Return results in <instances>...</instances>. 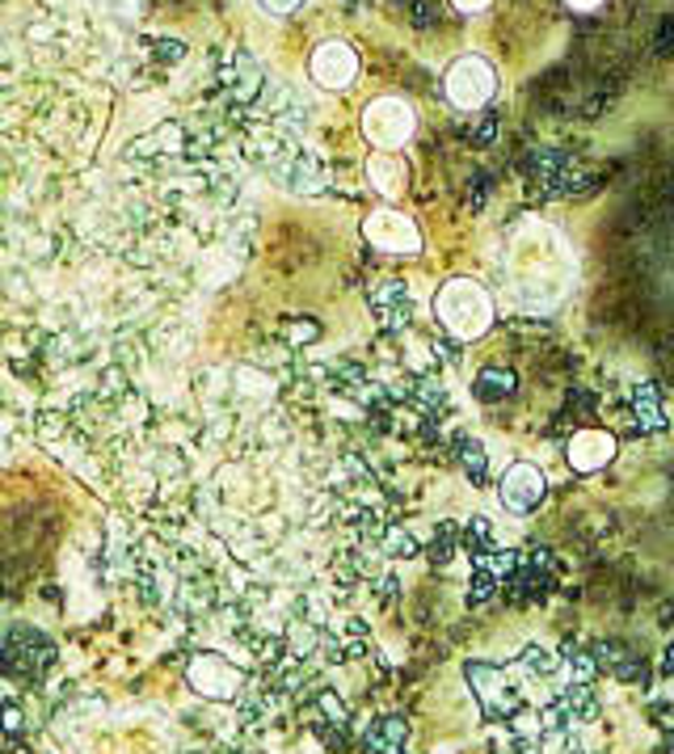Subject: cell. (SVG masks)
Here are the masks:
<instances>
[{
	"label": "cell",
	"mask_w": 674,
	"mask_h": 754,
	"mask_svg": "<svg viewBox=\"0 0 674 754\" xmlns=\"http://www.w3.org/2000/svg\"><path fill=\"white\" fill-rule=\"evenodd\" d=\"M321 712H324V721H329V726H346V717H351V712H346V704L338 700V696H333V692H321Z\"/></svg>",
	"instance_id": "cell-18"
},
{
	"label": "cell",
	"mask_w": 674,
	"mask_h": 754,
	"mask_svg": "<svg viewBox=\"0 0 674 754\" xmlns=\"http://www.w3.org/2000/svg\"><path fill=\"white\" fill-rule=\"evenodd\" d=\"M384 544H388V552H392V557H413V552H418V544L404 536V532H388Z\"/></svg>",
	"instance_id": "cell-20"
},
{
	"label": "cell",
	"mask_w": 674,
	"mask_h": 754,
	"mask_svg": "<svg viewBox=\"0 0 674 754\" xmlns=\"http://www.w3.org/2000/svg\"><path fill=\"white\" fill-rule=\"evenodd\" d=\"M544 754H578V751H573V742H569V738H552V746H548Z\"/></svg>",
	"instance_id": "cell-26"
},
{
	"label": "cell",
	"mask_w": 674,
	"mask_h": 754,
	"mask_svg": "<svg viewBox=\"0 0 674 754\" xmlns=\"http://www.w3.org/2000/svg\"><path fill=\"white\" fill-rule=\"evenodd\" d=\"M308 72H312V81L321 84V89H346L358 77V52H354L351 43H342V38H329V43H321L312 52Z\"/></svg>",
	"instance_id": "cell-7"
},
{
	"label": "cell",
	"mask_w": 674,
	"mask_h": 754,
	"mask_svg": "<svg viewBox=\"0 0 674 754\" xmlns=\"http://www.w3.org/2000/svg\"><path fill=\"white\" fill-rule=\"evenodd\" d=\"M186 683L212 704H228L241 696V671L224 653H194L186 666Z\"/></svg>",
	"instance_id": "cell-5"
},
{
	"label": "cell",
	"mask_w": 674,
	"mask_h": 754,
	"mask_svg": "<svg viewBox=\"0 0 674 754\" xmlns=\"http://www.w3.org/2000/svg\"><path fill=\"white\" fill-rule=\"evenodd\" d=\"M578 283V258L569 249L566 232L527 219L511 232L502 249V287L523 312H552L561 299H569Z\"/></svg>",
	"instance_id": "cell-1"
},
{
	"label": "cell",
	"mask_w": 674,
	"mask_h": 754,
	"mask_svg": "<svg viewBox=\"0 0 674 754\" xmlns=\"http://www.w3.org/2000/svg\"><path fill=\"white\" fill-rule=\"evenodd\" d=\"M182 144V127H173V123H164V127H157V132L148 135V139H139L132 148V157H157V152H173Z\"/></svg>",
	"instance_id": "cell-14"
},
{
	"label": "cell",
	"mask_w": 674,
	"mask_h": 754,
	"mask_svg": "<svg viewBox=\"0 0 674 754\" xmlns=\"http://www.w3.org/2000/svg\"><path fill=\"white\" fill-rule=\"evenodd\" d=\"M278 182L287 190H296V194H317L324 186V164L312 152H283Z\"/></svg>",
	"instance_id": "cell-11"
},
{
	"label": "cell",
	"mask_w": 674,
	"mask_h": 754,
	"mask_svg": "<svg viewBox=\"0 0 674 754\" xmlns=\"http://www.w3.org/2000/svg\"><path fill=\"white\" fill-rule=\"evenodd\" d=\"M372 742H376L379 751H397L404 742V721L401 717H384L376 726V738H372Z\"/></svg>",
	"instance_id": "cell-16"
},
{
	"label": "cell",
	"mask_w": 674,
	"mask_h": 754,
	"mask_svg": "<svg viewBox=\"0 0 674 754\" xmlns=\"http://www.w3.org/2000/svg\"><path fill=\"white\" fill-rule=\"evenodd\" d=\"M468 678H472V692H477V700H481V708H485L489 717H511L514 708H518V692L506 683V674L502 671L472 662V666H468Z\"/></svg>",
	"instance_id": "cell-8"
},
{
	"label": "cell",
	"mask_w": 674,
	"mask_h": 754,
	"mask_svg": "<svg viewBox=\"0 0 674 754\" xmlns=\"http://www.w3.org/2000/svg\"><path fill=\"white\" fill-rule=\"evenodd\" d=\"M434 312H438V321L452 338L472 342L493 324V296L477 278H447L438 287V296H434Z\"/></svg>",
	"instance_id": "cell-2"
},
{
	"label": "cell",
	"mask_w": 674,
	"mask_h": 754,
	"mask_svg": "<svg viewBox=\"0 0 674 754\" xmlns=\"http://www.w3.org/2000/svg\"><path fill=\"white\" fill-rule=\"evenodd\" d=\"M566 456L573 472H598V468H607L612 456H616V438L607 431H582L569 438Z\"/></svg>",
	"instance_id": "cell-10"
},
{
	"label": "cell",
	"mask_w": 674,
	"mask_h": 754,
	"mask_svg": "<svg viewBox=\"0 0 674 754\" xmlns=\"http://www.w3.org/2000/svg\"><path fill=\"white\" fill-rule=\"evenodd\" d=\"M299 4H304V0H262V9H266V13H278V18H283V13H296Z\"/></svg>",
	"instance_id": "cell-22"
},
{
	"label": "cell",
	"mask_w": 674,
	"mask_h": 754,
	"mask_svg": "<svg viewBox=\"0 0 674 754\" xmlns=\"http://www.w3.org/2000/svg\"><path fill=\"white\" fill-rule=\"evenodd\" d=\"M367 178H372V186H376L384 198H397L404 190V161L397 152H376V157L367 161Z\"/></svg>",
	"instance_id": "cell-13"
},
{
	"label": "cell",
	"mask_w": 674,
	"mask_h": 754,
	"mask_svg": "<svg viewBox=\"0 0 674 754\" xmlns=\"http://www.w3.org/2000/svg\"><path fill=\"white\" fill-rule=\"evenodd\" d=\"M539 498H544V472H539L536 464H511L506 477H502V502H506V511L527 514L532 506H539Z\"/></svg>",
	"instance_id": "cell-9"
},
{
	"label": "cell",
	"mask_w": 674,
	"mask_h": 754,
	"mask_svg": "<svg viewBox=\"0 0 674 754\" xmlns=\"http://www.w3.org/2000/svg\"><path fill=\"white\" fill-rule=\"evenodd\" d=\"M38 434H47V438H59V434H64V418H59V413H43V418H38Z\"/></svg>",
	"instance_id": "cell-21"
},
{
	"label": "cell",
	"mask_w": 674,
	"mask_h": 754,
	"mask_svg": "<svg viewBox=\"0 0 674 754\" xmlns=\"http://www.w3.org/2000/svg\"><path fill=\"white\" fill-rule=\"evenodd\" d=\"M9 754H26V746H9Z\"/></svg>",
	"instance_id": "cell-28"
},
{
	"label": "cell",
	"mask_w": 674,
	"mask_h": 754,
	"mask_svg": "<svg viewBox=\"0 0 674 754\" xmlns=\"http://www.w3.org/2000/svg\"><path fill=\"white\" fill-rule=\"evenodd\" d=\"M219 84H228L237 93V102H253L262 93V68L253 64V55H232V64L219 72Z\"/></svg>",
	"instance_id": "cell-12"
},
{
	"label": "cell",
	"mask_w": 674,
	"mask_h": 754,
	"mask_svg": "<svg viewBox=\"0 0 674 754\" xmlns=\"http://www.w3.org/2000/svg\"><path fill=\"white\" fill-rule=\"evenodd\" d=\"M157 52H161V59H182L186 47H182V43H173V38H161V47H157Z\"/></svg>",
	"instance_id": "cell-23"
},
{
	"label": "cell",
	"mask_w": 674,
	"mask_h": 754,
	"mask_svg": "<svg viewBox=\"0 0 674 754\" xmlns=\"http://www.w3.org/2000/svg\"><path fill=\"white\" fill-rule=\"evenodd\" d=\"M413 127H418V118L401 98H376L372 106L363 110V135L376 144L379 152H397L401 144H409Z\"/></svg>",
	"instance_id": "cell-4"
},
{
	"label": "cell",
	"mask_w": 674,
	"mask_h": 754,
	"mask_svg": "<svg viewBox=\"0 0 674 754\" xmlns=\"http://www.w3.org/2000/svg\"><path fill=\"white\" fill-rule=\"evenodd\" d=\"M443 89H447V102L456 110H481L498 93V72L485 55H459L443 77Z\"/></svg>",
	"instance_id": "cell-3"
},
{
	"label": "cell",
	"mask_w": 674,
	"mask_h": 754,
	"mask_svg": "<svg viewBox=\"0 0 674 754\" xmlns=\"http://www.w3.org/2000/svg\"><path fill=\"white\" fill-rule=\"evenodd\" d=\"M287 338H292V342H308V338H317V324H292Z\"/></svg>",
	"instance_id": "cell-24"
},
{
	"label": "cell",
	"mask_w": 674,
	"mask_h": 754,
	"mask_svg": "<svg viewBox=\"0 0 674 754\" xmlns=\"http://www.w3.org/2000/svg\"><path fill=\"white\" fill-rule=\"evenodd\" d=\"M237 388L249 392V397H270V392H274L270 376H262V372H241V384H237Z\"/></svg>",
	"instance_id": "cell-19"
},
{
	"label": "cell",
	"mask_w": 674,
	"mask_h": 754,
	"mask_svg": "<svg viewBox=\"0 0 674 754\" xmlns=\"http://www.w3.org/2000/svg\"><path fill=\"white\" fill-rule=\"evenodd\" d=\"M459 13H481V9H489V0H452Z\"/></svg>",
	"instance_id": "cell-25"
},
{
	"label": "cell",
	"mask_w": 674,
	"mask_h": 754,
	"mask_svg": "<svg viewBox=\"0 0 674 754\" xmlns=\"http://www.w3.org/2000/svg\"><path fill=\"white\" fill-rule=\"evenodd\" d=\"M0 729H4L9 738H18V733L26 729V712H22L18 704H0Z\"/></svg>",
	"instance_id": "cell-17"
},
{
	"label": "cell",
	"mask_w": 674,
	"mask_h": 754,
	"mask_svg": "<svg viewBox=\"0 0 674 754\" xmlns=\"http://www.w3.org/2000/svg\"><path fill=\"white\" fill-rule=\"evenodd\" d=\"M671 754H674V751H671Z\"/></svg>",
	"instance_id": "cell-29"
},
{
	"label": "cell",
	"mask_w": 674,
	"mask_h": 754,
	"mask_svg": "<svg viewBox=\"0 0 674 754\" xmlns=\"http://www.w3.org/2000/svg\"><path fill=\"white\" fill-rule=\"evenodd\" d=\"M363 237L384 249V253H418L422 249V232L418 224L401 212H372L363 219Z\"/></svg>",
	"instance_id": "cell-6"
},
{
	"label": "cell",
	"mask_w": 674,
	"mask_h": 754,
	"mask_svg": "<svg viewBox=\"0 0 674 754\" xmlns=\"http://www.w3.org/2000/svg\"><path fill=\"white\" fill-rule=\"evenodd\" d=\"M566 4H569V9H578V13H594L603 0H566Z\"/></svg>",
	"instance_id": "cell-27"
},
{
	"label": "cell",
	"mask_w": 674,
	"mask_h": 754,
	"mask_svg": "<svg viewBox=\"0 0 674 754\" xmlns=\"http://www.w3.org/2000/svg\"><path fill=\"white\" fill-rule=\"evenodd\" d=\"M317 646H321V632H317L308 620H296L292 628H287V649H292L296 658H308Z\"/></svg>",
	"instance_id": "cell-15"
}]
</instances>
